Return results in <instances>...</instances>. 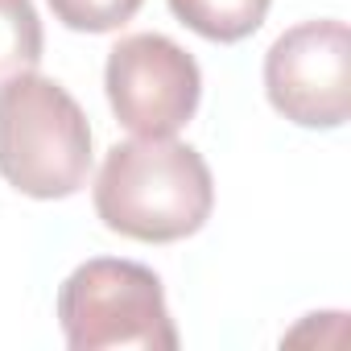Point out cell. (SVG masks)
I'll return each instance as SVG.
<instances>
[{
    "label": "cell",
    "instance_id": "cell-1",
    "mask_svg": "<svg viewBox=\"0 0 351 351\" xmlns=\"http://www.w3.org/2000/svg\"><path fill=\"white\" fill-rule=\"evenodd\" d=\"M91 203L108 232L136 244H173L207 228L215 178L195 145L178 136H132L108 149Z\"/></svg>",
    "mask_w": 351,
    "mask_h": 351
},
{
    "label": "cell",
    "instance_id": "cell-2",
    "mask_svg": "<svg viewBox=\"0 0 351 351\" xmlns=\"http://www.w3.org/2000/svg\"><path fill=\"white\" fill-rule=\"evenodd\" d=\"M91 124L50 75L21 71L0 83V178L25 199H71L91 173Z\"/></svg>",
    "mask_w": 351,
    "mask_h": 351
},
{
    "label": "cell",
    "instance_id": "cell-3",
    "mask_svg": "<svg viewBox=\"0 0 351 351\" xmlns=\"http://www.w3.org/2000/svg\"><path fill=\"white\" fill-rule=\"evenodd\" d=\"M58 326L71 351L178 347L161 277L149 265L120 256H91L58 285Z\"/></svg>",
    "mask_w": 351,
    "mask_h": 351
},
{
    "label": "cell",
    "instance_id": "cell-4",
    "mask_svg": "<svg viewBox=\"0 0 351 351\" xmlns=\"http://www.w3.org/2000/svg\"><path fill=\"white\" fill-rule=\"evenodd\" d=\"M104 91L132 136H178L203 99V71L165 34H128L108 50Z\"/></svg>",
    "mask_w": 351,
    "mask_h": 351
},
{
    "label": "cell",
    "instance_id": "cell-5",
    "mask_svg": "<svg viewBox=\"0 0 351 351\" xmlns=\"http://www.w3.org/2000/svg\"><path fill=\"white\" fill-rule=\"evenodd\" d=\"M265 95L298 128H343L351 112V34L339 17L285 29L265 54Z\"/></svg>",
    "mask_w": 351,
    "mask_h": 351
},
{
    "label": "cell",
    "instance_id": "cell-6",
    "mask_svg": "<svg viewBox=\"0 0 351 351\" xmlns=\"http://www.w3.org/2000/svg\"><path fill=\"white\" fill-rule=\"evenodd\" d=\"M165 5L191 34L232 46V42L252 38L265 25L273 0H165Z\"/></svg>",
    "mask_w": 351,
    "mask_h": 351
},
{
    "label": "cell",
    "instance_id": "cell-7",
    "mask_svg": "<svg viewBox=\"0 0 351 351\" xmlns=\"http://www.w3.org/2000/svg\"><path fill=\"white\" fill-rule=\"evenodd\" d=\"M42 50L46 34L34 0H0V83L21 71H38Z\"/></svg>",
    "mask_w": 351,
    "mask_h": 351
},
{
    "label": "cell",
    "instance_id": "cell-8",
    "mask_svg": "<svg viewBox=\"0 0 351 351\" xmlns=\"http://www.w3.org/2000/svg\"><path fill=\"white\" fill-rule=\"evenodd\" d=\"M54 21H62L75 34H112L124 29L145 0H46Z\"/></svg>",
    "mask_w": 351,
    "mask_h": 351
}]
</instances>
